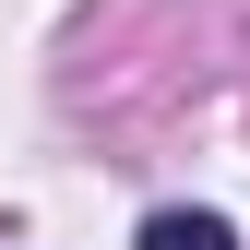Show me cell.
Wrapping results in <instances>:
<instances>
[{
    "label": "cell",
    "instance_id": "obj_1",
    "mask_svg": "<svg viewBox=\"0 0 250 250\" xmlns=\"http://www.w3.org/2000/svg\"><path fill=\"white\" fill-rule=\"evenodd\" d=\"M131 250H238V238H227V214H191V203H179V214H143Z\"/></svg>",
    "mask_w": 250,
    "mask_h": 250
}]
</instances>
